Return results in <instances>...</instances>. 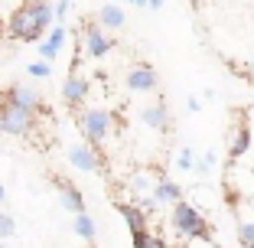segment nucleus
Here are the masks:
<instances>
[{
    "label": "nucleus",
    "instance_id": "7",
    "mask_svg": "<svg viewBox=\"0 0 254 248\" xmlns=\"http://www.w3.org/2000/svg\"><path fill=\"white\" fill-rule=\"evenodd\" d=\"M157 85H160L157 72H153L150 66H143V62L127 72V88L130 91H157Z\"/></svg>",
    "mask_w": 254,
    "mask_h": 248
},
{
    "label": "nucleus",
    "instance_id": "28",
    "mask_svg": "<svg viewBox=\"0 0 254 248\" xmlns=\"http://www.w3.org/2000/svg\"><path fill=\"white\" fill-rule=\"evenodd\" d=\"M0 134H3V111H0Z\"/></svg>",
    "mask_w": 254,
    "mask_h": 248
},
{
    "label": "nucleus",
    "instance_id": "19",
    "mask_svg": "<svg viewBox=\"0 0 254 248\" xmlns=\"http://www.w3.org/2000/svg\"><path fill=\"white\" fill-rule=\"evenodd\" d=\"M238 242L245 248H254V222H241L238 226Z\"/></svg>",
    "mask_w": 254,
    "mask_h": 248
},
{
    "label": "nucleus",
    "instance_id": "6",
    "mask_svg": "<svg viewBox=\"0 0 254 248\" xmlns=\"http://www.w3.org/2000/svg\"><path fill=\"white\" fill-rule=\"evenodd\" d=\"M68 160H72V166H78V170H85V173L101 170V160H98L95 144H75V147H68Z\"/></svg>",
    "mask_w": 254,
    "mask_h": 248
},
{
    "label": "nucleus",
    "instance_id": "26",
    "mask_svg": "<svg viewBox=\"0 0 254 248\" xmlns=\"http://www.w3.org/2000/svg\"><path fill=\"white\" fill-rule=\"evenodd\" d=\"M147 7H150V10H160V7H163V0H150Z\"/></svg>",
    "mask_w": 254,
    "mask_h": 248
},
{
    "label": "nucleus",
    "instance_id": "18",
    "mask_svg": "<svg viewBox=\"0 0 254 248\" xmlns=\"http://www.w3.org/2000/svg\"><path fill=\"white\" fill-rule=\"evenodd\" d=\"M130 239H134V248H170L163 239H160V235L147 232V229H143V232H134Z\"/></svg>",
    "mask_w": 254,
    "mask_h": 248
},
{
    "label": "nucleus",
    "instance_id": "25",
    "mask_svg": "<svg viewBox=\"0 0 254 248\" xmlns=\"http://www.w3.org/2000/svg\"><path fill=\"white\" fill-rule=\"evenodd\" d=\"M7 203V186H3V183H0V206Z\"/></svg>",
    "mask_w": 254,
    "mask_h": 248
},
{
    "label": "nucleus",
    "instance_id": "13",
    "mask_svg": "<svg viewBox=\"0 0 254 248\" xmlns=\"http://www.w3.org/2000/svg\"><path fill=\"white\" fill-rule=\"evenodd\" d=\"M118 212L124 216V222H127V229H130V235L147 229V212H143L140 206H134V203H118Z\"/></svg>",
    "mask_w": 254,
    "mask_h": 248
},
{
    "label": "nucleus",
    "instance_id": "12",
    "mask_svg": "<svg viewBox=\"0 0 254 248\" xmlns=\"http://www.w3.org/2000/svg\"><path fill=\"white\" fill-rule=\"evenodd\" d=\"M62 46H65V30H62V23H59V26H53V30H49V36H46V43L39 46V59L53 62L56 56L62 53Z\"/></svg>",
    "mask_w": 254,
    "mask_h": 248
},
{
    "label": "nucleus",
    "instance_id": "30",
    "mask_svg": "<svg viewBox=\"0 0 254 248\" xmlns=\"http://www.w3.org/2000/svg\"><path fill=\"white\" fill-rule=\"evenodd\" d=\"M0 248H7V245H3V242H0Z\"/></svg>",
    "mask_w": 254,
    "mask_h": 248
},
{
    "label": "nucleus",
    "instance_id": "27",
    "mask_svg": "<svg viewBox=\"0 0 254 248\" xmlns=\"http://www.w3.org/2000/svg\"><path fill=\"white\" fill-rule=\"evenodd\" d=\"M248 69H251V72H254V56H251V59H248Z\"/></svg>",
    "mask_w": 254,
    "mask_h": 248
},
{
    "label": "nucleus",
    "instance_id": "2",
    "mask_svg": "<svg viewBox=\"0 0 254 248\" xmlns=\"http://www.w3.org/2000/svg\"><path fill=\"white\" fill-rule=\"evenodd\" d=\"M111 124H114V118L105 111V108H88V111H82V118H78V128H82L85 141L95 144V147H101V144L108 141Z\"/></svg>",
    "mask_w": 254,
    "mask_h": 248
},
{
    "label": "nucleus",
    "instance_id": "23",
    "mask_svg": "<svg viewBox=\"0 0 254 248\" xmlns=\"http://www.w3.org/2000/svg\"><path fill=\"white\" fill-rule=\"evenodd\" d=\"M180 170H195V154L189 151H180Z\"/></svg>",
    "mask_w": 254,
    "mask_h": 248
},
{
    "label": "nucleus",
    "instance_id": "16",
    "mask_svg": "<svg viewBox=\"0 0 254 248\" xmlns=\"http://www.w3.org/2000/svg\"><path fill=\"white\" fill-rule=\"evenodd\" d=\"M248 144H251V131H248V124H238L232 144H228V154H232V157H241V154L248 151Z\"/></svg>",
    "mask_w": 254,
    "mask_h": 248
},
{
    "label": "nucleus",
    "instance_id": "20",
    "mask_svg": "<svg viewBox=\"0 0 254 248\" xmlns=\"http://www.w3.org/2000/svg\"><path fill=\"white\" fill-rule=\"evenodd\" d=\"M26 72H30V79H46L49 72H53V66H49L46 59H39V62H30V69H26Z\"/></svg>",
    "mask_w": 254,
    "mask_h": 248
},
{
    "label": "nucleus",
    "instance_id": "17",
    "mask_svg": "<svg viewBox=\"0 0 254 248\" xmlns=\"http://www.w3.org/2000/svg\"><path fill=\"white\" fill-rule=\"evenodd\" d=\"M75 232L82 235L85 242H95V235H98V229H95V219H91L88 212H78V216H75Z\"/></svg>",
    "mask_w": 254,
    "mask_h": 248
},
{
    "label": "nucleus",
    "instance_id": "15",
    "mask_svg": "<svg viewBox=\"0 0 254 248\" xmlns=\"http://www.w3.org/2000/svg\"><path fill=\"white\" fill-rule=\"evenodd\" d=\"M124 20H127V16H124V10H121L118 3H108V7L98 10V23H101L105 30H121Z\"/></svg>",
    "mask_w": 254,
    "mask_h": 248
},
{
    "label": "nucleus",
    "instance_id": "22",
    "mask_svg": "<svg viewBox=\"0 0 254 248\" xmlns=\"http://www.w3.org/2000/svg\"><path fill=\"white\" fill-rule=\"evenodd\" d=\"M212 164H215V151H209V154H205L202 160H195V173H199V176H209Z\"/></svg>",
    "mask_w": 254,
    "mask_h": 248
},
{
    "label": "nucleus",
    "instance_id": "11",
    "mask_svg": "<svg viewBox=\"0 0 254 248\" xmlns=\"http://www.w3.org/2000/svg\"><path fill=\"white\" fill-rule=\"evenodd\" d=\"M62 98H65L72 108H78L85 98H88V82H85L82 76H75V72H72V76L65 79V85H62Z\"/></svg>",
    "mask_w": 254,
    "mask_h": 248
},
{
    "label": "nucleus",
    "instance_id": "3",
    "mask_svg": "<svg viewBox=\"0 0 254 248\" xmlns=\"http://www.w3.org/2000/svg\"><path fill=\"white\" fill-rule=\"evenodd\" d=\"M0 111H3V134H16V137L33 134V128H36V111H26V108L10 105V101H7V91H3Z\"/></svg>",
    "mask_w": 254,
    "mask_h": 248
},
{
    "label": "nucleus",
    "instance_id": "29",
    "mask_svg": "<svg viewBox=\"0 0 254 248\" xmlns=\"http://www.w3.org/2000/svg\"><path fill=\"white\" fill-rule=\"evenodd\" d=\"M0 33H3V23H0Z\"/></svg>",
    "mask_w": 254,
    "mask_h": 248
},
{
    "label": "nucleus",
    "instance_id": "10",
    "mask_svg": "<svg viewBox=\"0 0 254 248\" xmlns=\"http://www.w3.org/2000/svg\"><path fill=\"white\" fill-rule=\"evenodd\" d=\"M143 124H150L153 131H166L170 128V108H166L163 98H157L153 105L143 108Z\"/></svg>",
    "mask_w": 254,
    "mask_h": 248
},
{
    "label": "nucleus",
    "instance_id": "24",
    "mask_svg": "<svg viewBox=\"0 0 254 248\" xmlns=\"http://www.w3.org/2000/svg\"><path fill=\"white\" fill-rule=\"evenodd\" d=\"M68 10H72V0H59V3H56V20H65L68 16Z\"/></svg>",
    "mask_w": 254,
    "mask_h": 248
},
{
    "label": "nucleus",
    "instance_id": "1",
    "mask_svg": "<svg viewBox=\"0 0 254 248\" xmlns=\"http://www.w3.org/2000/svg\"><path fill=\"white\" fill-rule=\"evenodd\" d=\"M173 229H176L183 239H205V242L212 239L209 222L202 219V212L195 209L192 203H183V199L173 206Z\"/></svg>",
    "mask_w": 254,
    "mask_h": 248
},
{
    "label": "nucleus",
    "instance_id": "5",
    "mask_svg": "<svg viewBox=\"0 0 254 248\" xmlns=\"http://www.w3.org/2000/svg\"><path fill=\"white\" fill-rule=\"evenodd\" d=\"M82 36H85V53L91 56V59H101V56H108L114 49V39L108 36V30L101 26V23H88V26H82Z\"/></svg>",
    "mask_w": 254,
    "mask_h": 248
},
{
    "label": "nucleus",
    "instance_id": "8",
    "mask_svg": "<svg viewBox=\"0 0 254 248\" xmlns=\"http://www.w3.org/2000/svg\"><path fill=\"white\" fill-rule=\"evenodd\" d=\"M3 91H7V101L16 105V108H26V111H36L39 108V95L30 85H10V88H3Z\"/></svg>",
    "mask_w": 254,
    "mask_h": 248
},
{
    "label": "nucleus",
    "instance_id": "9",
    "mask_svg": "<svg viewBox=\"0 0 254 248\" xmlns=\"http://www.w3.org/2000/svg\"><path fill=\"white\" fill-rule=\"evenodd\" d=\"M56 189H59V203L65 206V209H72L75 216L85 212V196H82L78 186H72V183H65V180H56Z\"/></svg>",
    "mask_w": 254,
    "mask_h": 248
},
{
    "label": "nucleus",
    "instance_id": "4",
    "mask_svg": "<svg viewBox=\"0 0 254 248\" xmlns=\"http://www.w3.org/2000/svg\"><path fill=\"white\" fill-rule=\"evenodd\" d=\"M7 33H10V39H20V43H36V39H43L30 3H23V7L7 20Z\"/></svg>",
    "mask_w": 254,
    "mask_h": 248
},
{
    "label": "nucleus",
    "instance_id": "21",
    "mask_svg": "<svg viewBox=\"0 0 254 248\" xmlns=\"http://www.w3.org/2000/svg\"><path fill=\"white\" fill-rule=\"evenodd\" d=\"M13 232H16V222H13V216H7V212H0V239H10Z\"/></svg>",
    "mask_w": 254,
    "mask_h": 248
},
{
    "label": "nucleus",
    "instance_id": "14",
    "mask_svg": "<svg viewBox=\"0 0 254 248\" xmlns=\"http://www.w3.org/2000/svg\"><path fill=\"white\" fill-rule=\"evenodd\" d=\"M153 199H157L160 206H166V203H180L183 199V189H180V183H173V180H157V186H153Z\"/></svg>",
    "mask_w": 254,
    "mask_h": 248
}]
</instances>
